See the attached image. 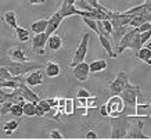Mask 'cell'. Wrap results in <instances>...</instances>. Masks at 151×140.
Returning a JSON list of instances; mask_svg holds the SVG:
<instances>
[{
  "instance_id": "1",
  "label": "cell",
  "mask_w": 151,
  "mask_h": 140,
  "mask_svg": "<svg viewBox=\"0 0 151 140\" xmlns=\"http://www.w3.org/2000/svg\"><path fill=\"white\" fill-rule=\"evenodd\" d=\"M111 139H124L130 128V117L116 115L111 117Z\"/></svg>"
},
{
  "instance_id": "2",
  "label": "cell",
  "mask_w": 151,
  "mask_h": 140,
  "mask_svg": "<svg viewBox=\"0 0 151 140\" xmlns=\"http://www.w3.org/2000/svg\"><path fill=\"white\" fill-rule=\"evenodd\" d=\"M6 68L10 71V74L13 76H19V75H25V74L31 72L33 69H42L45 68V65L36 61H14L11 60Z\"/></svg>"
},
{
  "instance_id": "12",
  "label": "cell",
  "mask_w": 151,
  "mask_h": 140,
  "mask_svg": "<svg viewBox=\"0 0 151 140\" xmlns=\"http://www.w3.org/2000/svg\"><path fill=\"white\" fill-rule=\"evenodd\" d=\"M19 92H21V97L24 99V101H32V103H37L39 101V96L35 93L33 90H31V87L25 83V82H22L21 85H19Z\"/></svg>"
},
{
  "instance_id": "26",
  "label": "cell",
  "mask_w": 151,
  "mask_h": 140,
  "mask_svg": "<svg viewBox=\"0 0 151 140\" xmlns=\"http://www.w3.org/2000/svg\"><path fill=\"white\" fill-rule=\"evenodd\" d=\"M15 33H17V38H18L19 42H28L29 40V31L28 29H25V28H21V27H17L15 28Z\"/></svg>"
},
{
  "instance_id": "11",
  "label": "cell",
  "mask_w": 151,
  "mask_h": 140,
  "mask_svg": "<svg viewBox=\"0 0 151 140\" xmlns=\"http://www.w3.org/2000/svg\"><path fill=\"white\" fill-rule=\"evenodd\" d=\"M63 19H64V18H63V17L58 14V11H57V13H54L50 18L47 19V27H46V32H45L47 36H50L51 33L57 32L58 27L61 25V22H63Z\"/></svg>"
},
{
  "instance_id": "9",
  "label": "cell",
  "mask_w": 151,
  "mask_h": 140,
  "mask_svg": "<svg viewBox=\"0 0 151 140\" xmlns=\"http://www.w3.org/2000/svg\"><path fill=\"white\" fill-rule=\"evenodd\" d=\"M143 126H144V123H143L142 119L136 123V126H132V125H130L128 133L125 135L124 139H151L150 136H147L143 133Z\"/></svg>"
},
{
  "instance_id": "10",
  "label": "cell",
  "mask_w": 151,
  "mask_h": 140,
  "mask_svg": "<svg viewBox=\"0 0 151 140\" xmlns=\"http://www.w3.org/2000/svg\"><path fill=\"white\" fill-rule=\"evenodd\" d=\"M137 31H139L137 28H132V29H129L124 36L121 38V40H119L118 46H116V49H118V50H116V54H122L125 50L129 49V45H130V42H132L133 36H134V33H136Z\"/></svg>"
},
{
  "instance_id": "19",
  "label": "cell",
  "mask_w": 151,
  "mask_h": 140,
  "mask_svg": "<svg viewBox=\"0 0 151 140\" xmlns=\"http://www.w3.org/2000/svg\"><path fill=\"white\" fill-rule=\"evenodd\" d=\"M97 36H99V40H100L103 49L107 51V54L110 56V57H116V53L112 51V45H111V42H110V38H105L103 35H97Z\"/></svg>"
},
{
  "instance_id": "7",
  "label": "cell",
  "mask_w": 151,
  "mask_h": 140,
  "mask_svg": "<svg viewBox=\"0 0 151 140\" xmlns=\"http://www.w3.org/2000/svg\"><path fill=\"white\" fill-rule=\"evenodd\" d=\"M128 81H129V79H128V74L124 72V71H121V72L116 75V78L111 82L110 92L112 93V95H119V93L122 92V89L125 87V83H126Z\"/></svg>"
},
{
  "instance_id": "40",
  "label": "cell",
  "mask_w": 151,
  "mask_h": 140,
  "mask_svg": "<svg viewBox=\"0 0 151 140\" xmlns=\"http://www.w3.org/2000/svg\"><path fill=\"white\" fill-rule=\"evenodd\" d=\"M86 139H99V136H97V133L94 131H89L86 133Z\"/></svg>"
},
{
  "instance_id": "22",
  "label": "cell",
  "mask_w": 151,
  "mask_h": 140,
  "mask_svg": "<svg viewBox=\"0 0 151 140\" xmlns=\"http://www.w3.org/2000/svg\"><path fill=\"white\" fill-rule=\"evenodd\" d=\"M130 29V27L129 25H124V27H119V28H116V29H112V38H114V43L116 46H118V43H119V40H121V38L124 36L125 33Z\"/></svg>"
},
{
  "instance_id": "35",
  "label": "cell",
  "mask_w": 151,
  "mask_h": 140,
  "mask_svg": "<svg viewBox=\"0 0 151 140\" xmlns=\"http://www.w3.org/2000/svg\"><path fill=\"white\" fill-rule=\"evenodd\" d=\"M76 96H78V99H87V97H90V92L89 90H86V89H79L78 90V93H76Z\"/></svg>"
},
{
  "instance_id": "27",
  "label": "cell",
  "mask_w": 151,
  "mask_h": 140,
  "mask_svg": "<svg viewBox=\"0 0 151 140\" xmlns=\"http://www.w3.org/2000/svg\"><path fill=\"white\" fill-rule=\"evenodd\" d=\"M142 40H140V32H136L134 33V36H133L132 42H130V45H129V49H132L134 53H137V50L142 47Z\"/></svg>"
},
{
  "instance_id": "16",
  "label": "cell",
  "mask_w": 151,
  "mask_h": 140,
  "mask_svg": "<svg viewBox=\"0 0 151 140\" xmlns=\"http://www.w3.org/2000/svg\"><path fill=\"white\" fill-rule=\"evenodd\" d=\"M45 74H46L47 78H57L61 74V68L57 63L54 61H49V63L45 65Z\"/></svg>"
},
{
  "instance_id": "14",
  "label": "cell",
  "mask_w": 151,
  "mask_h": 140,
  "mask_svg": "<svg viewBox=\"0 0 151 140\" xmlns=\"http://www.w3.org/2000/svg\"><path fill=\"white\" fill-rule=\"evenodd\" d=\"M25 83L28 86H37L43 83V72L40 69H33L31 74L25 78Z\"/></svg>"
},
{
  "instance_id": "3",
  "label": "cell",
  "mask_w": 151,
  "mask_h": 140,
  "mask_svg": "<svg viewBox=\"0 0 151 140\" xmlns=\"http://www.w3.org/2000/svg\"><path fill=\"white\" fill-rule=\"evenodd\" d=\"M119 96L122 97V100L125 101L126 105L134 107L136 108V104H137V99L140 96V87L134 85H130L129 81L125 83V87L122 89V92L119 93Z\"/></svg>"
},
{
  "instance_id": "38",
  "label": "cell",
  "mask_w": 151,
  "mask_h": 140,
  "mask_svg": "<svg viewBox=\"0 0 151 140\" xmlns=\"http://www.w3.org/2000/svg\"><path fill=\"white\" fill-rule=\"evenodd\" d=\"M139 32H143V31H148L151 29V22H143L140 27H137Z\"/></svg>"
},
{
  "instance_id": "44",
  "label": "cell",
  "mask_w": 151,
  "mask_h": 140,
  "mask_svg": "<svg viewBox=\"0 0 151 140\" xmlns=\"http://www.w3.org/2000/svg\"><path fill=\"white\" fill-rule=\"evenodd\" d=\"M143 46H146V47H148V49L151 50V40L148 42V43H147V45H143Z\"/></svg>"
},
{
  "instance_id": "34",
  "label": "cell",
  "mask_w": 151,
  "mask_h": 140,
  "mask_svg": "<svg viewBox=\"0 0 151 140\" xmlns=\"http://www.w3.org/2000/svg\"><path fill=\"white\" fill-rule=\"evenodd\" d=\"M100 22H101V25H103V28L111 35V33H112V24H111L110 19H100Z\"/></svg>"
},
{
  "instance_id": "8",
  "label": "cell",
  "mask_w": 151,
  "mask_h": 140,
  "mask_svg": "<svg viewBox=\"0 0 151 140\" xmlns=\"http://www.w3.org/2000/svg\"><path fill=\"white\" fill-rule=\"evenodd\" d=\"M47 35L45 32H42V33H35V38L32 39V47H33V51L37 53V54L43 56L46 53V43H47Z\"/></svg>"
},
{
  "instance_id": "37",
  "label": "cell",
  "mask_w": 151,
  "mask_h": 140,
  "mask_svg": "<svg viewBox=\"0 0 151 140\" xmlns=\"http://www.w3.org/2000/svg\"><path fill=\"white\" fill-rule=\"evenodd\" d=\"M86 1L92 6V7H94V9H97V10H107L104 6H101L100 3H99V0H86Z\"/></svg>"
},
{
  "instance_id": "33",
  "label": "cell",
  "mask_w": 151,
  "mask_h": 140,
  "mask_svg": "<svg viewBox=\"0 0 151 140\" xmlns=\"http://www.w3.org/2000/svg\"><path fill=\"white\" fill-rule=\"evenodd\" d=\"M150 38H151V29L140 32V40H142V45H146V42L150 40Z\"/></svg>"
},
{
  "instance_id": "30",
  "label": "cell",
  "mask_w": 151,
  "mask_h": 140,
  "mask_svg": "<svg viewBox=\"0 0 151 140\" xmlns=\"http://www.w3.org/2000/svg\"><path fill=\"white\" fill-rule=\"evenodd\" d=\"M64 111H65V114H67V115H73V113H75V104H73V100L72 99H67V100H65Z\"/></svg>"
},
{
  "instance_id": "21",
  "label": "cell",
  "mask_w": 151,
  "mask_h": 140,
  "mask_svg": "<svg viewBox=\"0 0 151 140\" xmlns=\"http://www.w3.org/2000/svg\"><path fill=\"white\" fill-rule=\"evenodd\" d=\"M47 19H37L35 22L31 24V31L33 33H42V32H46V27H47Z\"/></svg>"
},
{
  "instance_id": "29",
  "label": "cell",
  "mask_w": 151,
  "mask_h": 140,
  "mask_svg": "<svg viewBox=\"0 0 151 140\" xmlns=\"http://www.w3.org/2000/svg\"><path fill=\"white\" fill-rule=\"evenodd\" d=\"M22 103H24V101H21V103H14L13 104V107H11V110H10V113L13 114L14 117H21V115H24Z\"/></svg>"
},
{
  "instance_id": "23",
  "label": "cell",
  "mask_w": 151,
  "mask_h": 140,
  "mask_svg": "<svg viewBox=\"0 0 151 140\" xmlns=\"http://www.w3.org/2000/svg\"><path fill=\"white\" fill-rule=\"evenodd\" d=\"M3 19H4V22L7 24L9 27L13 28V29H15V28L18 27V24H17V15H15L14 11H6V13L3 14Z\"/></svg>"
},
{
  "instance_id": "25",
  "label": "cell",
  "mask_w": 151,
  "mask_h": 140,
  "mask_svg": "<svg viewBox=\"0 0 151 140\" xmlns=\"http://www.w3.org/2000/svg\"><path fill=\"white\" fill-rule=\"evenodd\" d=\"M136 56H137L139 60H142L143 63H146L147 60L150 58L151 56V50L148 49V47H146V46H142L140 49L137 50V53H136Z\"/></svg>"
},
{
  "instance_id": "17",
  "label": "cell",
  "mask_w": 151,
  "mask_h": 140,
  "mask_svg": "<svg viewBox=\"0 0 151 140\" xmlns=\"http://www.w3.org/2000/svg\"><path fill=\"white\" fill-rule=\"evenodd\" d=\"M47 46H49V49L53 50V51H57V50L61 49V46H63V39L57 35V33H51L50 36L47 38Z\"/></svg>"
},
{
  "instance_id": "5",
  "label": "cell",
  "mask_w": 151,
  "mask_h": 140,
  "mask_svg": "<svg viewBox=\"0 0 151 140\" xmlns=\"http://www.w3.org/2000/svg\"><path fill=\"white\" fill-rule=\"evenodd\" d=\"M89 40H90V32H86V33H83L82 36V40L79 43L78 49L75 51V54H73V58L71 61V67L73 65H76V64L82 63L85 57H86V53H87V49H89Z\"/></svg>"
},
{
  "instance_id": "13",
  "label": "cell",
  "mask_w": 151,
  "mask_h": 140,
  "mask_svg": "<svg viewBox=\"0 0 151 140\" xmlns=\"http://www.w3.org/2000/svg\"><path fill=\"white\" fill-rule=\"evenodd\" d=\"M7 100H13L14 103H21V101H24L18 87H17V89H13V93H6V92L0 87V104H3L4 101H7Z\"/></svg>"
},
{
  "instance_id": "24",
  "label": "cell",
  "mask_w": 151,
  "mask_h": 140,
  "mask_svg": "<svg viewBox=\"0 0 151 140\" xmlns=\"http://www.w3.org/2000/svg\"><path fill=\"white\" fill-rule=\"evenodd\" d=\"M22 111L24 115H27V117H35L36 115V103H32V101L22 103Z\"/></svg>"
},
{
  "instance_id": "18",
  "label": "cell",
  "mask_w": 151,
  "mask_h": 140,
  "mask_svg": "<svg viewBox=\"0 0 151 140\" xmlns=\"http://www.w3.org/2000/svg\"><path fill=\"white\" fill-rule=\"evenodd\" d=\"M107 61H105L104 58L101 60H94L93 63L89 64V69H90V72H101V71H104L105 68H107Z\"/></svg>"
},
{
  "instance_id": "39",
  "label": "cell",
  "mask_w": 151,
  "mask_h": 140,
  "mask_svg": "<svg viewBox=\"0 0 151 140\" xmlns=\"http://www.w3.org/2000/svg\"><path fill=\"white\" fill-rule=\"evenodd\" d=\"M10 61H11V58H10L9 56H3V57H0V67H1V65H7Z\"/></svg>"
},
{
  "instance_id": "45",
  "label": "cell",
  "mask_w": 151,
  "mask_h": 140,
  "mask_svg": "<svg viewBox=\"0 0 151 140\" xmlns=\"http://www.w3.org/2000/svg\"><path fill=\"white\" fill-rule=\"evenodd\" d=\"M146 64H148V65H151V56H150V58H148V60H147V61H146Z\"/></svg>"
},
{
  "instance_id": "28",
  "label": "cell",
  "mask_w": 151,
  "mask_h": 140,
  "mask_svg": "<svg viewBox=\"0 0 151 140\" xmlns=\"http://www.w3.org/2000/svg\"><path fill=\"white\" fill-rule=\"evenodd\" d=\"M17 128H18V122L17 121H9L4 123V126H3V129H4L6 135H11L14 131H17Z\"/></svg>"
},
{
  "instance_id": "32",
  "label": "cell",
  "mask_w": 151,
  "mask_h": 140,
  "mask_svg": "<svg viewBox=\"0 0 151 140\" xmlns=\"http://www.w3.org/2000/svg\"><path fill=\"white\" fill-rule=\"evenodd\" d=\"M13 104H14L13 100H7V101H4L3 104H0V113H1V115H6L7 113H10Z\"/></svg>"
},
{
  "instance_id": "20",
  "label": "cell",
  "mask_w": 151,
  "mask_h": 140,
  "mask_svg": "<svg viewBox=\"0 0 151 140\" xmlns=\"http://www.w3.org/2000/svg\"><path fill=\"white\" fill-rule=\"evenodd\" d=\"M134 117H151V104H136Z\"/></svg>"
},
{
  "instance_id": "6",
  "label": "cell",
  "mask_w": 151,
  "mask_h": 140,
  "mask_svg": "<svg viewBox=\"0 0 151 140\" xmlns=\"http://www.w3.org/2000/svg\"><path fill=\"white\" fill-rule=\"evenodd\" d=\"M72 74L75 79L79 82H86L87 78H89V74H90V69H89V64L82 61V63L76 64L72 67Z\"/></svg>"
},
{
  "instance_id": "41",
  "label": "cell",
  "mask_w": 151,
  "mask_h": 140,
  "mask_svg": "<svg viewBox=\"0 0 151 140\" xmlns=\"http://www.w3.org/2000/svg\"><path fill=\"white\" fill-rule=\"evenodd\" d=\"M46 0H28V4L29 6H35V4H43Z\"/></svg>"
},
{
  "instance_id": "4",
  "label": "cell",
  "mask_w": 151,
  "mask_h": 140,
  "mask_svg": "<svg viewBox=\"0 0 151 140\" xmlns=\"http://www.w3.org/2000/svg\"><path fill=\"white\" fill-rule=\"evenodd\" d=\"M105 107H107L108 117H116V115H121L124 113L125 101L119 95H112V97L105 103Z\"/></svg>"
},
{
  "instance_id": "46",
  "label": "cell",
  "mask_w": 151,
  "mask_h": 140,
  "mask_svg": "<svg viewBox=\"0 0 151 140\" xmlns=\"http://www.w3.org/2000/svg\"><path fill=\"white\" fill-rule=\"evenodd\" d=\"M0 115H1V113H0Z\"/></svg>"
},
{
  "instance_id": "15",
  "label": "cell",
  "mask_w": 151,
  "mask_h": 140,
  "mask_svg": "<svg viewBox=\"0 0 151 140\" xmlns=\"http://www.w3.org/2000/svg\"><path fill=\"white\" fill-rule=\"evenodd\" d=\"M7 56H9L11 60H14V61H29L28 56L25 54V51H24V49L21 46H14V47H11Z\"/></svg>"
},
{
  "instance_id": "31",
  "label": "cell",
  "mask_w": 151,
  "mask_h": 140,
  "mask_svg": "<svg viewBox=\"0 0 151 140\" xmlns=\"http://www.w3.org/2000/svg\"><path fill=\"white\" fill-rule=\"evenodd\" d=\"M83 18V22L86 24L87 27L90 28V29H92L93 32H94V33H97V19H94V18H89V17H82Z\"/></svg>"
},
{
  "instance_id": "42",
  "label": "cell",
  "mask_w": 151,
  "mask_h": 140,
  "mask_svg": "<svg viewBox=\"0 0 151 140\" xmlns=\"http://www.w3.org/2000/svg\"><path fill=\"white\" fill-rule=\"evenodd\" d=\"M100 113H101V115H103V117H108V113H107V107H105V104H104V105H101Z\"/></svg>"
},
{
  "instance_id": "43",
  "label": "cell",
  "mask_w": 151,
  "mask_h": 140,
  "mask_svg": "<svg viewBox=\"0 0 151 140\" xmlns=\"http://www.w3.org/2000/svg\"><path fill=\"white\" fill-rule=\"evenodd\" d=\"M65 100H67V99H58V107H60V108H61V110H64Z\"/></svg>"
},
{
  "instance_id": "36",
  "label": "cell",
  "mask_w": 151,
  "mask_h": 140,
  "mask_svg": "<svg viewBox=\"0 0 151 140\" xmlns=\"http://www.w3.org/2000/svg\"><path fill=\"white\" fill-rule=\"evenodd\" d=\"M50 139H64V136H63V133L58 131V129H53V131H50Z\"/></svg>"
}]
</instances>
